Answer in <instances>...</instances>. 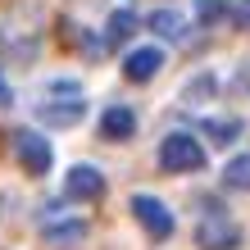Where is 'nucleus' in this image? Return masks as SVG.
Returning <instances> with one entry per match:
<instances>
[{
    "instance_id": "39448f33",
    "label": "nucleus",
    "mask_w": 250,
    "mask_h": 250,
    "mask_svg": "<svg viewBox=\"0 0 250 250\" xmlns=\"http://www.w3.org/2000/svg\"><path fill=\"white\" fill-rule=\"evenodd\" d=\"M64 191H68V200H100L105 196V173L91 168V164H78V168H68V178H64Z\"/></svg>"
},
{
    "instance_id": "7ed1b4c3",
    "label": "nucleus",
    "mask_w": 250,
    "mask_h": 250,
    "mask_svg": "<svg viewBox=\"0 0 250 250\" xmlns=\"http://www.w3.org/2000/svg\"><path fill=\"white\" fill-rule=\"evenodd\" d=\"M132 214H137V223L150 232L155 241H168V237H173V214H168L164 200H155V196H132Z\"/></svg>"
},
{
    "instance_id": "20e7f679",
    "label": "nucleus",
    "mask_w": 250,
    "mask_h": 250,
    "mask_svg": "<svg viewBox=\"0 0 250 250\" xmlns=\"http://www.w3.org/2000/svg\"><path fill=\"white\" fill-rule=\"evenodd\" d=\"M196 241H200V250H237L241 232H237V223H228V214H205V223L196 228Z\"/></svg>"
},
{
    "instance_id": "ddd939ff",
    "label": "nucleus",
    "mask_w": 250,
    "mask_h": 250,
    "mask_svg": "<svg viewBox=\"0 0 250 250\" xmlns=\"http://www.w3.org/2000/svg\"><path fill=\"white\" fill-rule=\"evenodd\" d=\"M205 132H209L218 146H228V141L241 137V123H237V119H209V123H205Z\"/></svg>"
},
{
    "instance_id": "4468645a",
    "label": "nucleus",
    "mask_w": 250,
    "mask_h": 250,
    "mask_svg": "<svg viewBox=\"0 0 250 250\" xmlns=\"http://www.w3.org/2000/svg\"><path fill=\"white\" fill-rule=\"evenodd\" d=\"M223 14H228L223 0H196V23H200V27H214Z\"/></svg>"
},
{
    "instance_id": "f3484780",
    "label": "nucleus",
    "mask_w": 250,
    "mask_h": 250,
    "mask_svg": "<svg viewBox=\"0 0 250 250\" xmlns=\"http://www.w3.org/2000/svg\"><path fill=\"white\" fill-rule=\"evenodd\" d=\"M14 105V91H9V82H5V73H0V109Z\"/></svg>"
},
{
    "instance_id": "f8f14e48",
    "label": "nucleus",
    "mask_w": 250,
    "mask_h": 250,
    "mask_svg": "<svg viewBox=\"0 0 250 250\" xmlns=\"http://www.w3.org/2000/svg\"><path fill=\"white\" fill-rule=\"evenodd\" d=\"M132 32H137V14H132L127 5H123V9H114V14H109V23H105V37H109V41H127Z\"/></svg>"
},
{
    "instance_id": "dca6fc26",
    "label": "nucleus",
    "mask_w": 250,
    "mask_h": 250,
    "mask_svg": "<svg viewBox=\"0 0 250 250\" xmlns=\"http://www.w3.org/2000/svg\"><path fill=\"white\" fill-rule=\"evenodd\" d=\"M237 23L250 27V0H237Z\"/></svg>"
},
{
    "instance_id": "9b49d317",
    "label": "nucleus",
    "mask_w": 250,
    "mask_h": 250,
    "mask_svg": "<svg viewBox=\"0 0 250 250\" xmlns=\"http://www.w3.org/2000/svg\"><path fill=\"white\" fill-rule=\"evenodd\" d=\"M223 187L228 191H250V155H237L223 164Z\"/></svg>"
},
{
    "instance_id": "2eb2a0df",
    "label": "nucleus",
    "mask_w": 250,
    "mask_h": 250,
    "mask_svg": "<svg viewBox=\"0 0 250 250\" xmlns=\"http://www.w3.org/2000/svg\"><path fill=\"white\" fill-rule=\"evenodd\" d=\"M209 91H214V78H209V73H200L196 82H187L182 96H187V100H200V96H209Z\"/></svg>"
},
{
    "instance_id": "9d476101",
    "label": "nucleus",
    "mask_w": 250,
    "mask_h": 250,
    "mask_svg": "<svg viewBox=\"0 0 250 250\" xmlns=\"http://www.w3.org/2000/svg\"><path fill=\"white\" fill-rule=\"evenodd\" d=\"M86 237V223L82 218H68V223H46V241L50 246H73Z\"/></svg>"
},
{
    "instance_id": "0eeeda50",
    "label": "nucleus",
    "mask_w": 250,
    "mask_h": 250,
    "mask_svg": "<svg viewBox=\"0 0 250 250\" xmlns=\"http://www.w3.org/2000/svg\"><path fill=\"white\" fill-rule=\"evenodd\" d=\"M159 68H164V50H159V46H141V50H132L127 60H123L127 82H150Z\"/></svg>"
},
{
    "instance_id": "1a4fd4ad",
    "label": "nucleus",
    "mask_w": 250,
    "mask_h": 250,
    "mask_svg": "<svg viewBox=\"0 0 250 250\" xmlns=\"http://www.w3.org/2000/svg\"><path fill=\"white\" fill-rule=\"evenodd\" d=\"M150 27H155V37H164V41H182L187 19H182V14H173V9H155L150 14Z\"/></svg>"
},
{
    "instance_id": "f257e3e1",
    "label": "nucleus",
    "mask_w": 250,
    "mask_h": 250,
    "mask_svg": "<svg viewBox=\"0 0 250 250\" xmlns=\"http://www.w3.org/2000/svg\"><path fill=\"white\" fill-rule=\"evenodd\" d=\"M159 168L168 173H200L205 168V146L191 132H168L159 141Z\"/></svg>"
},
{
    "instance_id": "423d86ee",
    "label": "nucleus",
    "mask_w": 250,
    "mask_h": 250,
    "mask_svg": "<svg viewBox=\"0 0 250 250\" xmlns=\"http://www.w3.org/2000/svg\"><path fill=\"white\" fill-rule=\"evenodd\" d=\"M37 119L46 123V127H73V123L86 119V100L82 96H73V100H41Z\"/></svg>"
},
{
    "instance_id": "f03ea898",
    "label": "nucleus",
    "mask_w": 250,
    "mask_h": 250,
    "mask_svg": "<svg viewBox=\"0 0 250 250\" xmlns=\"http://www.w3.org/2000/svg\"><path fill=\"white\" fill-rule=\"evenodd\" d=\"M14 155H19L23 173H32V178L50 173V164H55V150H50V141L41 137V132H19V137H14Z\"/></svg>"
},
{
    "instance_id": "6e6552de",
    "label": "nucleus",
    "mask_w": 250,
    "mask_h": 250,
    "mask_svg": "<svg viewBox=\"0 0 250 250\" xmlns=\"http://www.w3.org/2000/svg\"><path fill=\"white\" fill-rule=\"evenodd\" d=\"M100 132H105L109 141H127L132 132H137V114H132L127 105H109L105 114H100Z\"/></svg>"
}]
</instances>
